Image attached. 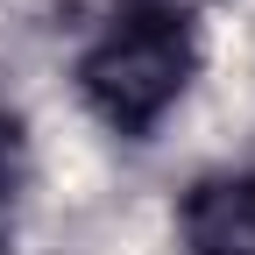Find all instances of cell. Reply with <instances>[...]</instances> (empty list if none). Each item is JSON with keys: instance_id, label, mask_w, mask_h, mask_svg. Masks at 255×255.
I'll return each instance as SVG.
<instances>
[{"instance_id": "3", "label": "cell", "mask_w": 255, "mask_h": 255, "mask_svg": "<svg viewBox=\"0 0 255 255\" xmlns=\"http://www.w3.org/2000/svg\"><path fill=\"white\" fill-rule=\"evenodd\" d=\"M14 170H21V142H14V121L0 114V213L14 199Z\"/></svg>"}, {"instance_id": "1", "label": "cell", "mask_w": 255, "mask_h": 255, "mask_svg": "<svg viewBox=\"0 0 255 255\" xmlns=\"http://www.w3.org/2000/svg\"><path fill=\"white\" fill-rule=\"evenodd\" d=\"M191 64H199V36H191V14L170 0H135L121 7L100 43L85 50L78 85L92 114L121 135H149L156 121L177 107V92L191 85Z\"/></svg>"}, {"instance_id": "2", "label": "cell", "mask_w": 255, "mask_h": 255, "mask_svg": "<svg viewBox=\"0 0 255 255\" xmlns=\"http://www.w3.org/2000/svg\"><path fill=\"white\" fill-rule=\"evenodd\" d=\"M191 255H255V177H206L184 199Z\"/></svg>"}]
</instances>
